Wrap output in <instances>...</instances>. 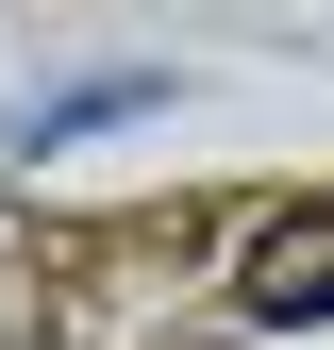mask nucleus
<instances>
[{"label": "nucleus", "mask_w": 334, "mask_h": 350, "mask_svg": "<svg viewBox=\"0 0 334 350\" xmlns=\"http://www.w3.org/2000/svg\"><path fill=\"white\" fill-rule=\"evenodd\" d=\"M0 350H334V184L0 234Z\"/></svg>", "instance_id": "nucleus-1"}]
</instances>
